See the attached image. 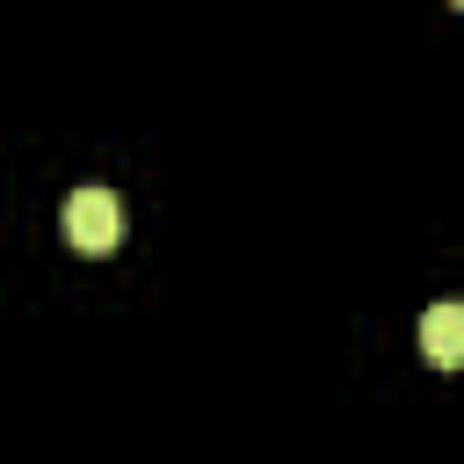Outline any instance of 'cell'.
Segmentation results:
<instances>
[{
	"instance_id": "cell-2",
	"label": "cell",
	"mask_w": 464,
	"mask_h": 464,
	"mask_svg": "<svg viewBox=\"0 0 464 464\" xmlns=\"http://www.w3.org/2000/svg\"><path fill=\"white\" fill-rule=\"evenodd\" d=\"M420 348H428L435 370H457V362H464V304H428V319H420Z\"/></svg>"
},
{
	"instance_id": "cell-1",
	"label": "cell",
	"mask_w": 464,
	"mask_h": 464,
	"mask_svg": "<svg viewBox=\"0 0 464 464\" xmlns=\"http://www.w3.org/2000/svg\"><path fill=\"white\" fill-rule=\"evenodd\" d=\"M123 196L116 188H72V203H65V239L80 246V254H109V246H123Z\"/></svg>"
}]
</instances>
